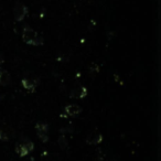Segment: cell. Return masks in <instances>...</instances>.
Here are the masks:
<instances>
[{
    "label": "cell",
    "mask_w": 161,
    "mask_h": 161,
    "mask_svg": "<svg viewBox=\"0 0 161 161\" xmlns=\"http://www.w3.org/2000/svg\"><path fill=\"white\" fill-rule=\"evenodd\" d=\"M36 134H38V137L40 138V140L42 142H47L49 140V126L45 123H38L36 125Z\"/></svg>",
    "instance_id": "277c9868"
},
{
    "label": "cell",
    "mask_w": 161,
    "mask_h": 161,
    "mask_svg": "<svg viewBox=\"0 0 161 161\" xmlns=\"http://www.w3.org/2000/svg\"><path fill=\"white\" fill-rule=\"evenodd\" d=\"M28 7L25 6L23 3H17L14 7V20L20 22L22 21L23 19L25 18V16L28 14Z\"/></svg>",
    "instance_id": "3957f363"
},
{
    "label": "cell",
    "mask_w": 161,
    "mask_h": 161,
    "mask_svg": "<svg viewBox=\"0 0 161 161\" xmlns=\"http://www.w3.org/2000/svg\"><path fill=\"white\" fill-rule=\"evenodd\" d=\"M11 137V132L7 127H3L0 129V140L3 141H8Z\"/></svg>",
    "instance_id": "30bf717a"
},
{
    "label": "cell",
    "mask_w": 161,
    "mask_h": 161,
    "mask_svg": "<svg viewBox=\"0 0 161 161\" xmlns=\"http://www.w3.org/2000/svg\"><path fill=\"white\" fill-rule=\"evenodd\" d=\"M3 62V55L1 53H0V64H1Z\"/></svg>",
    "instance_id": "7c38bea8"
},
{
    "label": "cell",
    "mask_w": 161,
    "mask_h": 161,
    "mask_svg": "<svg viewBox=\"0 0 161 161\" xmlns=\"http://www.w3.org/2000/svg\"><path fill=\"white\" fill-rule=\"evenodd\" d=\"M21 84H22V86L25 88V90L32 93L36 91V87H38L39 80H36V78H32V77H25L21 80Z\"/></svg>",
    "instance_id": "8992f818"
},
{
    "label": "cell",
    "mask_w": 161,
    "mask_h": 161,
    "mask_svg": "<svg viewBox=\"0 0 161 161\" xmlns=\"http://www.w3.org/2000/svg\"><path fill=\"white\" fill-rule=\"evenodd\" d=\"M85 141L87 145H91V146L99 145V143L103 141V136H102V134H99V132H97V131L90 132V134L86 136Z\"/></svg>",
    "instance_id": "5b68a950"
},
{
    "label": "cell",
    "mask_w": 161,
    "mask_h": 161,
    "mask_svg": "<svg viewBox=\"0 0 161 161\" xmlns=\"http://www.w3.org/2000/svg\"><path fill=\"white\" fill-rule=\"evenodd\" d=\"M11 82V75L9 72L6 69H1L0 71V85L1 86H7Z\"/></svg>",
    "instance_id": "9c48e42d"
},
{
    "label": "cell",
    "mask_w": 161,
    "mask_h": 161,
    "mask_svg": "<svg viewBox=\"0 0 161 161\" xmlns=\"http://www.w3.org/2000/svg\"><path fill=\"white\" fill-rule=\"evenodd\" d=\"M22 40L25 41L27 44L34 45V47H40L43 45L44 40L43 38L36 31V30L31 29L29 27H25L22 31Z\"/></svg>",
    "instance_id": "6da1fadb"
},
{
    "label": "cell",
    "mask_w": 161,
    "mask_h": 161,
    "mask_svg": "<svg viewBox=\"0 0 161 161\" xmlns=\"http://www.w3.org/2000/svg\"><path fill=\"white\" fill-rule=\"evenodd\" d=\"M58 143L60 145V147L62 148V149H66L67 147H69V143H67V140L66 138H65L64 135H61L60 137H58Z\"/></svg>",
    "instance_id": "8fae6325"
},
{
    "label": "cell",
    "mask_w": 161,
    "mask_h": 161,
    "mask_svg": "<svg viewBox=\"0 0 161 161\" xmlns=\"http://www.w3.org/2000/svg\"><path fill=\"white\" fill-rule=\"evenodd\" d=\"M64 110L69 116L75 117V116H77L78 114L82 113V107H80V106L76 105V104H71V105H67Z\"/></svg>",
    "instance_id": "ba28073f"
},
{
    "label": "cell",
    "mask_w": 161,
    "mask_h": 161,
    "mask_svg": "<svg viewBox=\"0 0 161 161\" xmlns=\"http://www.w3.org/2000/svg\"><path fill=\"white\" fill-rule=\"evenodd\" d=\"M110 161H120V160H118V159H113V160H110Z\"/></svg>",
    "instance_id": "4fadbf2b"
},
{
    "label": "cell",
    "mask_w": 161,
    "mask_h": 161,
    "mask_svg": "<svg viewBox=\"0 0 161 161\" xmlns=\"http://www.w3.org/2000/svg\"><path fill=\"white\" fill-rule=\"evenodd\" d=\"M33 148H34L33 142H32L30 139L22 137V138H21L20 140L17 142L16 152L20 157H25V156H28V154H29L32 150H33Z\"/></svg>",
    "instance_id": "7a4b0ae2"
},
{
    "label": "cell",
    "mask_w": 161,
    "mask_h": 161,
    "mask_svg": "<svg viewBox=\"0 0 161 161\" xmlns=\"http://www.w3.org/2000/svg\"><path fill=\"white\" fill-rule=\"evenodd\" d=\"M86 95H87V90L82 85L75 86L71 92V96L74 98H84Z\"/></svg>",
    "instance_id": "52a82bcc"
}]
</instances>
